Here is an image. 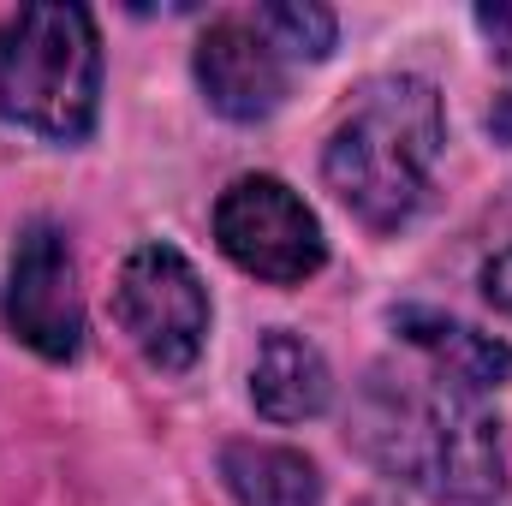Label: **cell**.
Masks as SVG:
<instances>
[{"mask_svg": "<svg viewBox=\"0 0 512 506\" xmlns=\"http://www.w3.org/2000/svg\"><path fill=\"white\" fill-rule=\"evenodd\" d=\"M477 30L489 36V54H495L501 72H507V96H501V108H495V131L512 143V0H501V6H477Z\"/></svg>", "mask_w": 512, "mask_h": 506, "instance_id": "obj_12", "label": "cell"}, {"mask_svg": "<svg viewBox=\"0 0 512 506\" xmlns=\"http://www.w3.org/2000/svg\"><path fill=\"white\" fill-rule=\"evenodd\" d=\"M352 441L376 471L453 506L495 501L507 483V441L489 393L429 370L423 358L411 370L376 364L364 376L352 405Z\"/></svg>", "mask_w": 512, "mask_h": 506, "instance_id": "obj_1", "label": "cell"}, {"mask_svg": "<svg viewBox=\"0 0 512 506\" xmlns=\"http://www.w3.org/2000/svg\"><path fill=\"white\" fill-rule=\"evenodd\" d=\"M102 114V36L84 6H18L0 30V120L84 143Z\"/></svg>", "mask_w": 512, "mask_h": 506, "instance_id": "obj_3", "label": "cell"}, {"mask_svg": "<svg viewBox=\"0 0 512 506\" xmlns=\"http://www.w3.org/2000/svg\"><path fill=\"white\" fill-rule=\"evenodd\" d=\"M221 483L239 506H322V471L298 447L274 441H227Z\"/></svg>", "mask_w": 512, "mask_h": 506, "instance_id": "obj_10", "label": "cell"}, {"mask_svg": "<svg viewBox=\"0 0 512 506\" xmlns=\"http://www.w3.org/2000/svg\"><path fill=\"white\" fill-rule=\"evenodd\" d=\"M191 66H197L203 102L233 126H256L286 102V60L262 36L256 18H215L197 42Z\"/></svg>", "mask_w": 512, "mask_h": 506, "instance_id": "obj_7", "label": "cell"}, {"mask_svg": "<svg viewBox=\"0 0 512 506\" xmlns=\"http://www.w3.org/2000/svg\"><path fill=\"white\" fill-rule=\"evenodd\" d=\"M262 36L280 48V60H328L334 54V12L328 6H298V0H280V6H262L256 12Z\"/></svg>", "mask_w": 512, "mask_h": 506, "instance_id": "obj_11", "label": "cell"}, {"mask_svg": "<svg viewBox=\"0 0 512 506\" xmlns=\"http://www.w3.org/2000/svg\"><path fill=\"white\" fill-rule=\"evenodd\" d=\"M441 143H447V120L435 84L411 72H387L358 90V102L334 126L322 149V179L364 227L393 233L417 215Z\"/></svg>", "mask_w": 512, "mask_h": 506, "instance_id": "obj_2", "label": "cell"}, {"mask_svg": "<svg viewBox=\"0 0 512 506\" xmlns=\"http://www.w3.org/2000/svg\"><path fill=\"white\" fill-rule=\"evenodd\" d=\"M358 506H399V501H387V495H364Z\"/></svg>", "mask_w": 512, "mask_h": 506, "instance_id": "obj_14", "label": "cell"}, {"mask_svg": "<svg viewBox=\"0 0 512 506\" xmlns=\"http://www.w3.org/2000/svg\"><path fill=\"white\" fill-rule=\"evenodd\" d=\"M393 334H399L429 370L465 381V387H477V393H495V387L512 381V346L495 340V334H483V328H471V322H459V316L405 304V310H393Z\"/></svg>", "mask_w": 512, "mask_h": 506, "instance_id": "obj_8", "label": "cell"}, {"mask_svg": "<svg viewBox=\"0 0 512 506\" xmlns=\"http://www.w3.org/2000/svg\"><path fill=\"white\" fill-rule=\"evenodd\" d=\"M483 298H489L495 310H507V316H512V245L483 262Z\"/></svg>", "mask_w": 512, "mask_h": 506, "instance_id": "obj_13", "label": "cell"}, {"mask_svg": "<svg viewBox=\"0 0 512 506\" xmlns=\"http://www.w3.org/2000/svg\"><path fill=\"white\" fill-rule=\"evenodd\" d=\"M0 316L18 346H30L48 364H66L84 352V292H78V262L54 221H30L6 262V292Z\"/></svg>", "mask_w": 512, "mask_h": 506, "instance_id": "obj_6", "label": "cell"}, {"mask_svg": "<svg viewBox=\"0 0 512 506\" xmlns=\"http://www.w3.org/2000/svg\"><path fill=\"white\" fill-rule=\"evenodd\" d=\"M215 245L233 268H245L268 286H304L322 262L328 239L316 209L274 173H245L215 203Z\"/></svg>", "mask_w": 512, "mask_h": 506, "instance_id": "obj_4", "label": "cell"}, {"mask_svg": "<svg viewBox=\"0 0 512 506\" xmlns=\"http://www.w3.org/2000/svg\"><path fill=\"white\" fill-rule=\"evenodd\" d=\"M328 399H334V370L304 334L292 328L262 334L251 364V405L268 423H310L328 411Z\"/></svg>", "mask_w": 512, "mask_h": 506, "instance_id": "obj_9", "label": "cell"}, {"mask_svg": "<svg viewBox=\"0 0 512 506\" xmlns=\"http://www.w3.org/2000/svg\"><path fill=\"white\" fill-rule=\"evenodd\" d=\"M114 316L155 370H191L209 340V286L173 245H137L114 280Z\"/></svg>", "mask_w": 512, "mask_h": 506, "instance_id": "obj_5", "label": "cell"}]
</instances>
